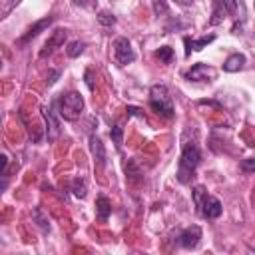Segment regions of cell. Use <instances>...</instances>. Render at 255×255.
<instances>
[{
	"instance_id": "1",
	"label": "cell",
	"mask_w": 255,
	"mask_h": 255,
	"mask_svg": "<svg viewBox=\"0 0 255 255\" xmlns=\"http://www.w3.org/2000/svg\"><path fill=\"white\" fill-rule=\"evenodd\" d=\"M193 201H195V207H197L199 215L205 217V219H217L221 215V211H223L221 201L217 197L209 195L203 185H195L193 187Z\"/></svg>"
},
{
	"instance_id": "2",
	"label": "cell",
	"mask_w": 255,
	"mask_h": 255,
	"mask_svg": "<svg viewBox=\"0 0 255 255\" xmlns=\"http://www.w3.org/2000/svg\"><path fill=\"white\" fill-rule=\"evenodd\" d=\"M149 106L155 114L163 118H173V102L169 96V90L163 84H155L149 90Z\"/></svg>"
},
{
	"instance_id": "3",
	"label": "cell",
	"mask_w": 255,
	"mask_h": 255,
	"mask_svg": "<svg viewBox=\"0 0 255 255\" xmlns=\"http://www.w3.org/2000/svg\"><path fill=\"white\" fill-rule=\"evenodd\" d=\"M199 159H201V155H199L197 145L187 143V145L183 147V151H181L179 169H177V179H179L181 183H187V181L193 177V171H195V167L199 165Z\"/></svg>"
},
{
	"instance_id": "4",
	"label": "cell",
	"mask_w": 255,
	"mask_h": 255,
	"mask_svg": "<svg viewBox=\"0 0 255 255\" xmlns=\"http://www.w3.org/2000/svg\"><path fill=\"white\" fill-rule=\"evenodd\" d=\"M84 112V98L78 92H68L60 98V116L64 120H78Z\"/></svg>"
},
{
	"instance_id": "5",
	"label": "cell",
	"mask_w": 255,
	"mask_h": 255,
	"mask_svg": "<svg viewBox=\"0 0 255 255\" xmlns=\"http://www.w3.org/2000/svg\"><path fill=\"white\" fill-rule=\"evenodd\" d=\"M135 54L131 50V44L128 42V38H116L114 42V60L118 66H126L129 62H133Z\"/></svg>"
},
{
	"instance_id": "6",
	"label": "cell",
	"mask_w": 255,
	"mask_h": 255,
	"mask_svg": "<svg viewBox=\"0 0 255 255\" xmlns=\"http://www.w3.org/2000/svg\"><path fill=\"white\" fill-rule=\"evenodd\" d=\"M66 36H68V32H66L64 28H58V30H54V32H52V36L48 38V42L44 44V48L40 50V58H46V56H50L52 52H56L60 46H64V42H66Z\"/></svg>"
},
{
	"instance_id": "7",
	"label": "cell",
	"mask_w": 255,
	"mask_h": 255,
	"mask_svg": "<svg viewBox=\"0 0 255 255\" xmlns=\"http://www.w3.org/2000/svg\"><path fill=\"white\" fill-rule=\"evenodd\" d=\"M215 76V70L207 64H193L191 70L185 72V78L189 82H209Z\"/></svg>"
},
{
	"instance_id": "8",
	"label": "cell",
	"mask_w": 255,
	"mask_h": 255,
	"mask_svg": "<svg viewBox=\"0 0 255 255\" xmlns=\"http://www.w3.org/2000/svg\"><path fill=\"white\" fill-rule=\"evenodd\" d=\"M177 241H179V245L185 247V249H195V247L199 245V241H201V229H199L197 225H191V227H187V229H183V231L179 233Z\"/></svg>"
},
{
	"instance_id": "9",
	"label": "cell",
	"mask_w": 255,
	"mask_h": 255,
	"mask_svg": "<svg viewBox=\"0 0 255 255\" xmlns=\"http://www.w3.org/2000/svg\"><path fill=\"white\" fill-rule=\"evenodd\" d=\"M52 22H54V18H52V16H46V18L38 20L36 24H32V26L26 30V34H24L22 38H18V42H16V44H18V46H24V44H28V42H30V40H34V38H36V36H38L42 30H46V28H48Z\"/></svg>"
},
{
	"instance_id": "10",
	"label": "cell",
	"mask_w": 255,
	"mask_h": 255,
	"mask_svg": "<svg viewBox=\"0 0 255 255\" xmlns=\"http://www.w3.org/2000/svg\"><path fill=\"white\" fill-rule=\"evenodd\" d=\"M90 151H92L96 163L100 167H104L106 165V147H104V143L98 135H90Z\"/></svg>"
},
{
	"instance_id": "11",
	"label": "cell",
	"mask_w": 255,
	"mask_h": 255,
	"mask_svg": "<svg viewBox=\"0 0 255 255\" xmlns=\"http://www.w3.org/2000/svg\"><path fill=\"white\" fill-rule=\"evenodd\" d=\"M44 118H46V126H48V139L54 141L60 135V122L54 116V106H50L48 110H44Z\"/></svg>"
},
{
	"instance_id": "12",
	"label": "cell",
	"mask_w": 255,
	"mask_h": 255,
	"mask_svg": "<svg viewBox=\"0 0 255 255\" xmlns=\"http://www.w3.org/2000/svg\"><path fill=\"white\" fill-rule=\"evenodd\" d=\"M215 40V36L213 34H209V36H203V38H199V40H191V38H183V44H185V54L189 56L191 54V50H195V52H199V50H203L209 42H213Z\"/></svg>"
},
{
	"instance_id": "13",
	"label": "cell",
	"mask_w": 255,
	"mask_h": 255,
	"mask_svg": "<svg viewBox=\"0 0 255 255\" xmlns=\"http://www.w3.org/2000/svg\"><path fill=\"white\" fill-rule=\"evenodd\" d=\"M96 213H98L100 221H108V217L112 213V201L106 195H98V199H96Z\"/></svg>"
},
{
	"instance_id": "14",
	"label": "cell",
	"mask_w": 255,
	"mask_h": 255,
	"mask_svg": "<svg viewBox=\"0 0 255 255\" xmlns=\"http://www.w3.org/2000/svg\"><path fill=\"white\" fill-rule=\"evenodd\" d=\"M245 66V56L243 54H231L225 62H223V70L225 72H239Z\"/></svg>"
},
{
	"instance_id": "15",
	"label": "cell",
	"mask_w": 255,
	"mask_h": 255,
	"mask_svg": "<svg viewBox=\"0 0 255 255\" xmlns=\"http://www.w3.org/2000/svg\"><path fill=\"white\" fill-rule=\"evenodd\" d=\"M84 48H86V44H84V42H80V40H74V42H70V44H68V48H66V54H68L70 58H78V56L84 52Z\"/></svg>"
},
{
	"instance_id": "16",
	"label": "cell",
	"mask_w": 255,
	"mask_h": 255,
	"mask_svg": "<svg viewBox=\"0 0 255 255\" xmlns=\"http://www.w3.org/2000/svg\"><path fill=\"white\" fill-rule=\"evenodd\" d=\"M72 191H74V195L76 197H86V183H84V179L82 177H76L74 181H72Z\"/></svg>"
},
{
	"instance_id": "17",
	"label": "cell",
	"mask_w": 255,
	"mask_h": 255,
	"mask_svg": "<svg viewBox=\"0 0 255 255\" xmlns=\"http://www.w3.org/2000/svg\"><path fill=\"white\" fill-rule=\"evenodd\" d=\"M151 8H153L155 16H165L169 12V6H167L165 0H151Z\"/></svg>"
},
{
	"instance_id": "18",
	"label": "cell",
	"mask_w": 255,
	"mask_h": 255,
	"mask_svg": "<svg viewBox=\"0 0 255 255\" xmlns=\"http://www.w3.org/2000/svg\"><path fill=\"white\" fill-rule=\"evenodd\" d=\"M155 56L161 60V62H165V64H169L171 60H173V50L169 48V46H161L157 52H155Z\"/></svg>"
},
{
	"instance_id": "19",
	"label": "cell",
	"mask_w": 255,
	"mask_h": 255,
	"mask_svg": "<svg viewBox=\"0 0 255 255\" xmlns=\"http://www.w3.org/2000/svg\"><path fill=\"white\" fill-rule=\"evenodd\" d=\"M110 135H112V139H114L116 147H118V149H122V143H124V129H122L120 126H114V128H112V131H110Z\"/></svg>"
},
{
	"instance_id": "20",
	"label": "cell",
	"mask_w": 255,
	"mask_h": 255,
	"mask_svg": "<svg viewBox=\"0 0 255 255\" xmlns=\"http://www.w3.org/2000/svg\"><path fill=\"white\" fill-rule=\"evenodd\" d=\"M98 22H100L102 26H114V24H116V16L110 14V12H106V10H102V12L98 14Z\"/></svg>"
},
{
	"instance_id": "21",
	"label": "cell",
	"mask_w": 255,
	"mask_h": 255,
	"mask_svg": "<svg viewBox=\"0 0 255 255\" xmlns=\"http://www.w3.org/2000/svg\"><path fill=\"white\" fill-rule=\"evenodd\" d=\"M34 219H38V225H40L44 231L50 229V223H48V219L42 217V211H40V209H34Z\"/></svg>"
},
{
	"instance_id": "22",
	"label": "cell",
	"mask_w": 255,
	"mask_h": 255,
	"mask_svg": "<svg viewBox=\"0 0 255 255\" xmlns=\"http://www.w3.org/2000/svg\"><path fill=\"white\" fill-rule=\"evenodd\" d=\"M241 169L247 171V173H251V171L255 169V159H253V157H247V159L241 163Z\"/></svg>"
},
{
	"instance_id": "23",
	"label": "cell",
	"mask_w": 255,
	"mask_h": 255,
	"mask_svg": "<svg viewBox=\"0 0 255 255\" xmlns=\"http://www.w3.org/2000/svg\"><path fill=\"white\" fill-rule=\"evenodd\" d=\"M221 2H223V6H225L227 14H235V10H237V2H235V0H221Z\"/></svg>"
},
{
	"instance_id": "24",
	"label": "cell",
	"mask_w": 255,
	"mask_h": 255,
	"mask_svg": "<svg viewBox=\"0 0 255 255\" xmlns=\"http://www.w3.org/2000/svg\"><path fill=\"white\" fill-rule=\"evenodd\" d=\"M72 2L82 8H96V0H72Z\"/></svg>"
},
{
	"instance_id": "25",
	"label": "cell",
	"mask_w": 255,
	"mask_h": 255,
	"mask_svg": "<svg viewBox=\"0 0 255 255\" xmlns=\"http://www.w3.org/2000/svg\"><path fill=\"white\" fill-rule=\"evenodd\" d=\"M58 76H60V72H58V70H52V72L48 74V80H46V84H48V86L56 84V78H58Z\"/></svg>"
},
{
	"instance_id": "26",
	"label": "cell",
	"mask_w": 255,
	"mask_h": 255,
	"mask_svg": "<svg viewBox=\"0 0 255 255\" xmlns=\"http://www.w3.org/2000/svg\"><path fill=\"white\" fill-rule=\"evenodd\" d=\"M126 112H128V118H129V116H139V118H143V112H141L139 108H133V106H129Z\"/></svg>"
},
{
	"instance_id": "27",
	"label": "cell",
	"mask_w": 255,
	"mask_h": 255,
	"mask_svg": "<svg viewBox=\"0 0 255 255\" xmlns=\"http://www.w3.org/2000/svg\"><path fill=\"white\" fill-rule=\"evenodd\" d=\"M6 165H8V157L4 153H0V173L6 169Z\"/></svg>"
},
{
	"instance_id": "28",
	"label": "cell",
	"mask_w": 255,
	"mask_h": 255,
	"mask_svg": "<svg viewBox=\"0 0 255 255\" xmlns=\"http://www.w3.org/2000/svg\"><path fill=\"white\" fill-rule=\"evenodd\" d=\"M86 82H88L90 88H94V80H92V72H90V70L86 72Z\"/></svg>"
},
{
	"instance_id": "29",
	"label": "cell",
	"mask_w": 255,
	"mask_h": 255,
	"mask_svg": "<svg viewBox=\"0 0 255 255\" xmlns=\"http://www.w3.org/2000/svg\"><path fill=\"white\" fill-rule=\"evenodd\" d=\"M177 4H181V6H187V4H191V0H175Z\"/></svg>"
},
{
	"instance_id": "30",
	"label": "cell",
	"mask_w": 255,
	"mask_h": 255,
	"mask_svg": "<svg viewBox=\"0 0 255 255\" xmlns=\"http://www.w3.org/2000/svg\"><path fill=\"white\" fill-rule=\"evenodd\" d=\"M0 68H2V58H0Z\"/></svg>"
}]
</instances>
